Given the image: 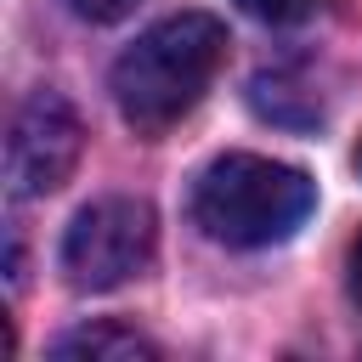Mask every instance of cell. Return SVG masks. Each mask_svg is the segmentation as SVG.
<instances>
[{
  "label": "cell",
  "mask_w": 362,
  "mask_h": 362,
  "mask_svg": "<svg viewBox=\"0 0 362 362\" xmlns=\"http://www.w3.org/2000/svg\"><path fill=\"white\" fill-rule=\"evenodd\" d=\"M158 249V221H153V204L147 198H96L74 215V226L62 232V272L74 288H119L130 277L147 272Z\"/></svg>",
  "instance_id": "3957f363"
},
{
  "label": "cell",
  "mask_w": 362,
  "mask_h": 362,
  "mask_svg": "<svg viewBox=\"0 0 362 362\" xmlns=\"http://www.w3.org/2000/svg\"><path fill=\"white\" fill-rule=\"evenodd\" d=\"M85 153V124L62 90H34L11 113L6 136V187L11 198H45L57 192Z\"/></svg>",
  "instance_id": "277c9868"
},
{
  "label": "cell",
  "mask_w": 362,
  "mask_h": 362,
  "mask_svg": "<svg viewBox=\"0 0 362 362\" xmlns=\"http://www.w3.org/2000/svg\"><path fill=\"white\" fill-rule=\"evenodd\" d=\"M85 23H119V17H130L141 0H68Z\"/></svg>",
  "instance_id": "52a82bcc"
},
{
  "label": "cell",
  "mask_w": 362,
  "mask_h": 362,
  "mask_svg": "<svg viewBox=\"0 0 362 362\" xmlns=\"http://www.w3.org/2000/svg\"><path fill=\"white\" fill-rule=\"evenodd\" d=\"M249 17H260V23H305L322 0H238Z\"/></svg>",
  "instance_id": "8992f818"
},
{
  "label": "cell",
  "mask_w": 362,
  "mask_h": 362,
  "mask_svg": "<svg viewBox=\"0 0 362 362\" xmlns=\"http://www.w3.org/2000/svg\"><path fill=\"white\" fill-rule=\"evenodd\" d=\"M57 362H158V345L124 322H85L51 345Z\"/></svg>",
  "instance_id": "5b68a950"
},
{
  "label": "cell",
  "mask_w": 362,
  "mask_h": 362,
  "mask_svg": "<svg viewBox=\"0 0 362 362\" xmlns=\"http://www.w3.org/2000/svg\"><path fill=\"white\" fill-rule=\"evenodd\" d=\"M221 62H226L221 17L209 11L164 17L113 62V102L136 136H158L204 102Z\"/></svg>",
  "instance_id": "6da1fadb"
},
{
  "label": "cell",
  "mask_w": 362,
  "mask_h": 362,
  "mask_svg": "<svg viewBox=\"0 0 362 362\" xmlns=\"http://www.w3.org/2000/svg\"><path fill=\"white\" fill-rule=\"evenodd\" d=\"M311 204H317L311 175L260 153H226L192 187V221L204 226V238L226 249H266L294 238Z\"/></svg>",
  "instance_id": "7a4b0ae2"
},
{
  "label": "cell",
  "mask_w": 362,
  "mask_h": 362,
  "mask_svg": "<svg viewBox=\"0 0 362 362\" xmlns=\"http://www.w3.org/2000/svg\"><path fill=\"white\" fill-rule=\"evenodd\" d=\"M351 300L362 305V232H356V243H351Z\"/></svg>",
  "instance_id": "ba28073f"
},
{
  "label": "cell",
  "mask_w": 362,
  "mask_h": 362,
  "mask_svg": "<svg viewBox=\"0 0 362 362\" xmlns=\"http://www.w3.org/2000/svg\"><path fill=\"white\" fill-rule=\"evenodd\" d=\"M356 170H362V141H356Z\"/></svg>",
  "instance_id": "9c48e42d"
}]
</instances>
